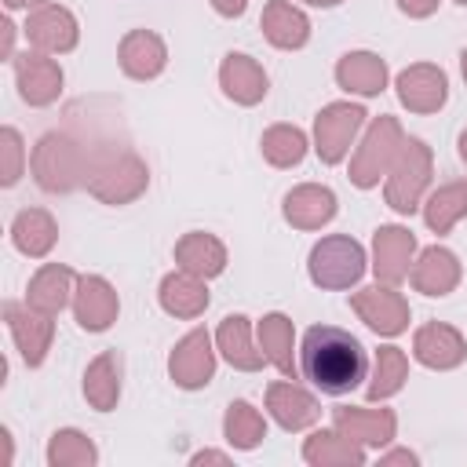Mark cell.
Returning <instances> with one entry per match:
<instances>
[{"instance_id": "1", "label": "cell", "mask_w": 467, "mask_h": 467, "mask_svg": "<svg viewBox=\"0 0 467 467\" xmlns=\"http://www.w3.org/2000/svg\"><path fill=\"white\" fill-rule=\"evenodd\" d=\"M299 376L328 398H343L368 379L361 339L339 325H310L299 339Z\"/></svg>"}, {"instance_id": "2", "label": "cell", "mask_w": 467, "mask_h": 467, "mask_svg": "<svg viewBox=\"0 0 467 467\" xmlns=\"http://www.w3.org/2000/svg\"><path fill=\"white\" fill-rule=\"evenodd\" d=\"M88 193L102 204H131L146 193L150 186V168L146 161L128 150V146H95L88 150Z\"/></svg>"}, {"instance_id": "3", "label": "cell", "mask_w": 467, "mask_h": 467, "mask_svg": "<svg viewBox=\"0 0 467 467\" xmlns=\"http://www.w3.org/2000/svg\"><path fill=\"white\" fill-rule=\"evenodd\" d=\"M29 168L44 193H69L88 179V150L66 131H44L33 146Z\"/></svg>"}, {"instance_id": "4", "label": "cell", "mask_w": 467, "mask_h": 467, "mask_svg": "<svg viewBox=\"0 0 467 467\" xmlns=\"http://www.w3.org/2000/svg\"><path fill=\"white\" fill-rule=\"evenodd\" d=\"M431 175H434V153L423 139L405 135L387 179H383V201L387 208H394L398 215H412L420 212L423 197L431 193Z\"/></svg>"}, {"instance_id": "5", "label": "cell", "mask_w": 467, "mask_h": 467, "mask_svg": "<svg viewBox=\"0 0 467 467\" xmlns=\"http://www.w3.org/2000/svg\"><path fill=\"white\" fill-rule=\"evenodd\" d=\"M401 142H405V131H401L398 117H390V113L372 117V120L365 124L361 139H358L354 150H350V164H347L350 182H354L358 190L379 186V179H387V171H390V164H394Z\"/></svg>"}, {"instance_id": "6", "label": "cell", "mask_w": 467, "mask_h": 467, "mask_svg": "<svg viewBox=\"0 0 467 467\" xmlns=\"http://www.w3.org/2000/svg\"><path fill=\"white\" fill-rule=\"evenodd\" d=\"M368 270V255L361 248V241H354L350 234H328L321 241H314L310 255H306V274L317 288L328 292H343L354 288Z\"/></svg>"}, {"instance_id": "7", "label": "cell", "mask_w": 467, "mask_h": 467, "mask_svg": "<svg viewBox=\"0 0 467 467\" xmlns=\"http://www.w3.org/2000/svg\"><path fill=\"white\" fill-rule=\"evenodd\" d=\"M368 113L361 102H328L317 109L314 117V153L321 164H343L358 142V135L365 131Z\"/></svg>"}, {"instance_id": "8", "label": "cell", "mask_w": 467, "mask_h": 467, "mask_svg": "<svg viewBox=\"0 0 467 467\" xmlns=\"http://www.w3.org/2000/svg\"><path fill=\"white\" fill-rule=\"evenodd\" d=\"M350 310L358 314V321H365V328H372L383 339L401 336L412 321L409 299L398 292V285H387V281H376V285L350 292Z\"/></svg>"}, {"instance_id": "9", "label": "cell", "mask_w": 467, "mask_h": 467, "mask_svg": "<svg viewBox=\"0 0 467 467\" xmlns=\"http://www.w3.org/2000/svg\"><path fill=\"white\" fill-rule=\"evenodd\" d=\"M215 365H219V350H215V336L208 328H190L168 354V376L175 387L182 390H201L215 379Z\"/></svg>"}, {"instance_id": "10", "label": "cell", "mask_w": 467, "mask_h": 467, "mask_svg": "<svg viewBox=\"0 0 467 467\" xmlns=\"http://www.w3.org/2000/svg\"><path fill=\"white\" fill-rule=\"evenodd\" d=\"M22 36L33 51H44V55H69L80 40V22L77 15L66 7V4H40L33 11H26V22H22Z\"/></svg>"}, {"instance_id": "11", "label": "cell", "mask_w": 467, "mask_h": 467, "mask_svg": "<svg viewBox=\"0 0 467 467\" xmlns=\"http://www.w3.org/2000/svg\"><path fill=\"white\" fill-rule=\"evenodd\" d=\"M11 69H15V84H18V95L26 106H51L58 102L62 95V84H66V73L58 66L55 55H44V51H22L11 58Z\"/></svg>"}, {"instance_id": "12", "label": "cell", "mask_w": 467, "mask_h": 467, "mask_svg": "<svg viewBox=\"0 0 467 467\" xmlns=\"http://www.w3.org/2000/svg\"><path fill=\"white\" fill-rule=\"evenodd\" d=\"M420 244H416V234L401 223H383L376 226L372 234V274L376 281H387V285H401L409 281V270H412V259H416Z\"/></svg>"}, {"instance_id": "13", "label": "cell", "mask_w": 467, "mask_h": 467, "mask_svg": "<svg viewBox=\"0 0 467 467\" xmlns=\"http://www.w3.org/2000/svg\"><path fill=\"white\" fill-rule=\"evenodd\" d=\"M394 91H398V102L409 113L427 117V113H438L449 102V77L434 62H412L394 77Z\"/></svg>"}, {"instance_id": "14", "label": "cell", "mask_w": 467, "mask_h": 467, "mask_svg": "<svg viewBox=\"0 0 467 467\" xmlns=\"http://www.w3.org/2000/svg\"><path fill=\"white\" fill-rule=\"evenodd\" d=\"M4 321H7V332H11L22 361L29 368H40L51 350V339H55V317L40 314L29 303H4Z\"/></svg>"}, {"instance_id": "15", "label": "cell", "mask_w": 467, "mask_h": 467, "mask_svg": "<svg viewBox=\"0 0 467 467\" xmlns=\"http://www.w3.org/2000/svg\"><path fill=\"white\" fill-rule=\"evenodd\" d=\"M332 427L339 434H347L350 441H358L361 449H376L379 452V449H387L394 441L398 416L387 405H379V409H372V405H339V409H332Z\"/></svg>"}, {"instance_id": "16", "label": "cell", "mask_w": 467, "mask_h": 467, "mask_svg": "<svg viewBox=\"0 0 467 467\" xmlns=\"http://www.w3.org/2000/svg\"><path fill=\"white\" fill-rule=\"evenodd\" d=\"M412 361L434 372H452L467 361V339L445 321H427L412 332Z\"/></svg>"}, {"instance_id": "17", "label": "cell", "mask_w": 467, "mask_h": 467, "mask_svg": "<svg viewBox=\"0 0 467 467\" xmlns=\"http://www.w3.org/2000/svg\"><path fill=\"white\" fill-rule=\"evenodd\" d=\"M266 416L281 427V431H306L321 420V401L296 379H274L266 387Z\"/></svg>"}, {"instance_id": "18", "label": "cell", "mask_w": 467, "mask_h": 467, "mask_svg": "<svg viewBox=\"0 0 467 467\" xmlns=\"http://www.w3.org/2000/svg\"><path fill=\"white\" fill-rule=\"evenodd\" d=\"M463 277V266H460V255L445 244H427L416 252L412 259V270H409V285L420 292V296H431V299H441L449 292H456Z\"/></svg>"}, {"instance_id": "19", "label": "cell", "mask_w": 467, "mask_h": 467, "mask_svg": "<svg viewBox=\"0 0 467 467\" xmlns=\"http://www.w3.org/2000/svg\"><path fill=\"white\" fill-rule=\"evenodd\" d=\"M120 314V296L102 274H80L73 292V317L84 332H106L113 328Z\"/></svg>"}, {"instance_id": "20", "label": "cell", "mask_w": 467, "mask_h": 467, "mask_svg": "<svg viewBox=\"0 0 467 467\" xmlns=\"http://www.w3.org/2000/svg\"><path fill=\"white\" fill-rule=\"evenodd\" d=\"M336 212H339V201L325 182H299L281 201V215L296 230H321L336 219Z\"/></svg>"}, {"instance_id": "21", "label": "cell", "mask_w": 467, "mask_h": 467, "mask_svg": "<svg viewBox=\"0 0 467 467\" xmlns=\"http://www.w3.org/2000/svg\"><path fill=\"white\" fill-rule=\"evenodd\" d=\"M117 62L120 73L131 80H153L168 66V44L153 29H128L117 44Z\"/></svg>"}, {"instance_id": "22", "label": "cell", "mask_w": 467, "mask_h": 467, "mask_svg": "<svg viewBox=\"0 0 467 467\" xmlns=\"http://www.w3.org/2000/svg\"><path fill=\"white\" fill-rule=\"evenodd\" d=\"M219 88L237 106H259L270 91V77L259 66V58H252L248 51H230L219 62Z\"/></svg>"}, {"instance_id": "23", "label": "cell", "mask_w": 467, "mask_h": 467, "mask_svg": "<svg viewBox=\"0 0 467 467\" xmlns=\"http://www.w3.org/2000/svg\"><path fill=\"white\" fill-rule=\"evenodd\" d=\"M157 303H161V310H164L168 317L193 321V317H201V314L208 310V303H212L208 281L197 277V274H190V270H182V266H175L171 274L161 277V285H157Z\"/></svg>"}, {"instance_id": "24", "label": "cell", "mask_w": 467, "mask_h": 467, "mask_svg": "<svg viewBox=\"0 0 467 467\" xmlns=\"http://www.w3.org/2000/svg\"><path fill=\"white\" fill-rule=\"evenodd\" d=\"M259 29L266 44L277 51H299L310 44V18L296 0H266L259 15Z\"/></svg>"}, {"instance_id": "25", "label": "cell", "mask_w": 467, "mask_h": 467, "mask_svg": "<svg viewBox=\"0 0 467 467\" xmlns=\"http://www.w3.org/2000/svg\"><path fill=\"white\" fill-rule=\"evenodd\" d=\"M387 80H390V66L383 55L376 51H347L339 62H336V84L347 91V95H358V99H376L387 91Z\"/></svg>"}, {"instance_id": "26", "label": "cell", "mask_w": 467, "mask_h": 467, "mask_svg": "<svg viewBox=\"0 0 467 467\" xmlns=\"http://www.w3.org/2000/svg\"><path fill=\"white\" fill-rule=\"evenodd\" d=\"M212 336H215V350L226 365L241 368V372H259L266 365V358L259 350V339H255V328L244 314H226Z\"/></svg>"}, {"instance_id": "27", "label": "cell", "mask_w": 467, "mask_h": 467, "mask_svg": "<svg viewBox=\"0 0 467 467\" xmlns=\"http://www.w3.org/2000/svg\"><path fill=\"white\" fill-rule=\"evenodd\" d=\"M77 277H80V274H73L66 263H44V266L29 277V285H26V303L36 306L40 314L58 317L66 306H73Z\"/></svg>"}, {"instance_id": "28", "label": "cell", "mask_w": 467, "mask_h": 467, "mask_svg": "<svg viewBox=\"0 0 467 467\" xmlns=\"http://www.w3.org/2000/svg\"><path fill=\"white\" fill-rule=\"evenodd\" d=\"M255 339L259 350L266 358V365H274L281 376H292L299 368V347H296V325L288 314L270 310L255 321Z\"/></svg>"}, {"instance_id": "29", "label": "cell", "mask_w": 467, "mask_h": 467, "mask_svg": "<svg viewBox=\"0 0 467 467\" xmlns=\"http://www.w3.org/2000/svg\"><path fill=\"white\" fill-rule=\"evenodd\" d=\"M120 387H124V358L120 350H102L84 368V401L95 412H113L120 401Z\"/></svg>"}, {"instance_id": "30", "label": "cell", "mask_w": 467, "mask_h": 467, "mask_svg": "<svg viewBox=\"0 0 467 467\" xmlns=\"http://www.w3.org/2000/svg\"><path fill=\"white\" fill-rule=\"evenodd\" d=\"M365 460H368V449H361L336 427H317L303 441V463L310 467H361Z\"/></svg>"}, {"instance_id": "31", "label": "cell", "mask_w": 467, "mask_h": 467, "mask_svg": "<svg viewBox=\"0 0 467 467\" xmlns=\"http://www.w3.org/2000/svg\"><path fill=\"white\" fill-rule=\"evenodd\" d=\"M175 266L212 281L226 270V244L208 230H190L175 241Z\"/></svg>"}, {"instance_id": "32", "label": "cell", "mask_w": 467, "mask_h": 467, "mask_svg": "<svg viewBox=\"0 0 467 467\" xmlns=\"http://www.w3.org/2000/svg\"><path fill=\"white\" fill-rule=\"evenodd\" d=\"M58 241V223L47 208H22L11 219V244L29 255V259H44Z\"/></svg>"}, {"instance_id": "33", "label": "cell", "mask_w": 467, "mask_h": 467, "mask_svg": "<svg viewBox=\"0 0 467 467\" xmlns=\"http://www.w3.org/2000/svg\"><path fill=\"white\" fill-rule=\"evenodd\" d=\"M420 212H423V223L431 234H438V237L449 234L460 219H467V179H452V182L434 186L423 197Z\"/></svg>"}, {"instance_id": "34", "label": "cell", "mask_w": 467, "mask_h": 467, "mask_svg": "<svg viewBox=\"0 0 467 467\" xmlns=\"http://www.w3.org/2000/svg\"><path fill=\"white\" fill-rule=\"evenodd\" d=\"M409 379V354L394 343H383L372 358V372H368V383H365V398L368 401H387L394 398Z\"/></svg>"}, {"instance_id": "35", "label": "cell", "mask_w": 467, "mask_h": 467, "mask_svg": "<svg viewBox=\"0 0 467 467\" xmlns=\"http://www.w3.org/2000/svg\"><path fill=\"white\" fill-rule=\"evenodd\" d=\"M223 438H226L230 449H237V452H252V449H259L263 438H266V416H263L252 401L237 398V401L226 405V416H223Z\"/></svg>"}, {"instance_id": "36", "label": "cell", "mask_w": 467, "mask_h": 467, "mask_svg": "<svg viewBox=\"0 0 467 467\" xmlns=\"http://www.w3.org/2000/svg\"><path fill=\"white\" fill-rule=\"evenodd\" d=\"M310 146H314V142H310L306 131L296 128V124H270V128L259 135V153H263V161L274 164V168H296V164H303V157H306Z\"/></svg>"}, {"instance_id": "37", "label": "cell", "mask_w": 467, "mask_h": 467, "mask_svg": "<svg viewBox=\"0 0 467 467\" xmlns=\"http://www.w3.org/2000/svg\"><path fill=\"white\" fill-rule=\"evenodd\" d=\"M99 449L77 427H58L47 441V467H95Z\"/></svg>"}, {"instance_id": "38", "label": "cell", "mask_w": 467, "mask_h": 467, "mask_svg": "<svg viewBox=\"0 0 467 467\" xmlns=\"http://www.w3.org/2000/svg\"><path fill=\"white\" fill-rule=\"evenodd\" d=\"M26 164H29V153H26L18 128L4 124L0 128V186H15L26 171Z\"/></svg>"}, {"instance_id": "39", "label": "cell", "mask_w": 467, "mask_h": 467, "mask_svg": "<svg viewBox=\"0 0 467 467\" xmlns=\"http://www.w3.org/2000/svg\"><path fill=\"white\" fill-rule=\"evenodd\" d=\"M441 0H398V11L409 18H431Z\"/></svg>"}, {"instance_id": "40", "label": "cell", "mask_w": 467, "mask_h": 467, "mask_svg": "<svg viewBox=\"0 0 467 467\" xmlns=\"http://www.w3.org/2000/svg\"><path fill=\"white\" fill-rule=\"evenodd\" d=\"M379 463H383V467H394V463H409V467H416L420 456H416L412 449H390V452H379Z\"/></svg>"}, {"instance_id": "41", "label": "cell", "mask_w": 467, "mask_h": 467, "mask_svg": "<svg viewBox=\"0 0 467 467\" xmlns=\"http://www.w3.org/2000/svg\"><path fill=\"white\" fill-rule=\"evenodd\" d=\"M208 4H212V11L223 15V18H241L244 7H248V0H208Z\"/></svg>"}, {"instance_id": "42", "label": "cell", "mask_w": 467, "mask_h": 467, "mask_svg": "<svg viewBox=\"0 0 467 467\" xmlns=\"http://www.w3.org/2000/svg\"><path fill=\"white\" fill-rule=\"evenodd\" d=\"M190 463L197 467V463H230V452H215V449H201V452H193L190 456Z\"/></svg>"}, {"instance_id": "43", "label": "cell", "mask_w": 467, "mask_h": 467, "mask_svg": "<svg viewBox=\"0 0 467 467\" xmlns=\"http://www.w3.org/2000/svg\"><path fill=\"white\" fill-rule=\"evenodd\" d=\"M4 58L7 62L15 58V26L11 22H4Z\"/></svg>"}, {"instance_id": "44", "label": "cell", "mask_w": 467, "mask_h": 467, "mask_svg": "<svg viewBox=\"0 0 467 467\" xmlns=\"http://www.w3.org/2000/svg\"><path fill=\"white\" fill-rule=\"evenodd\" d=\"M40 4H47V0H4L7 11H18V7H22V11H33V7H40Z\"/></svg>"}, {"instance_id": "45", "label": "cell", "mask_w": 467, "mask_h": 467, "mask_svg": "<svg viewBox=\"0 0 467 467\" xmlns=\"http://www.w3.org/2000/svg\"><path fill=\"white\" fill-rule=\"evenodd\" d=\"M296 4H306V7H339L343 0H296Z\"/></svg>"}, {"instance_id": "46", "label": "cell", "mask_w": 467, "mask_h": 467, "mask_svg": "<svg viewBox=\"0 0 467 467\" xmlns=\"http://www.w3.org/2000/svg\"><path fill=\"white\" fill-rule=\"evenodd\" d=\"M456 150H460V161L467 164V128L460 131V139H456Z\"/></svg>"}, {"instance_id": "47", "label": "cell", "mask_w": 467, "mask_h": 467, "mask_svg": "<svg viewBox=\"0 0 467 467\" xmlns=\"http://www.w3.org/2000/svg\"><path fill=\"white\" fill-rule=\"evenodd\" d=\"M460 73H463V84H467V47L460 51Z\"/></svg>"}, {"instance_id": "48", "label": "cell", "mask_w": 467, "mask_h": 467, "mask_svg": "<svg viewBox=\"0 0 467 467\" xmlns=\"http://www.w3.org/2000/svg\"><path fill=\"white\" fill-rule=\"evenodd\" d=\"M452 4H460V7H467V0H452Z\"/></svg>"}]
</instances>
